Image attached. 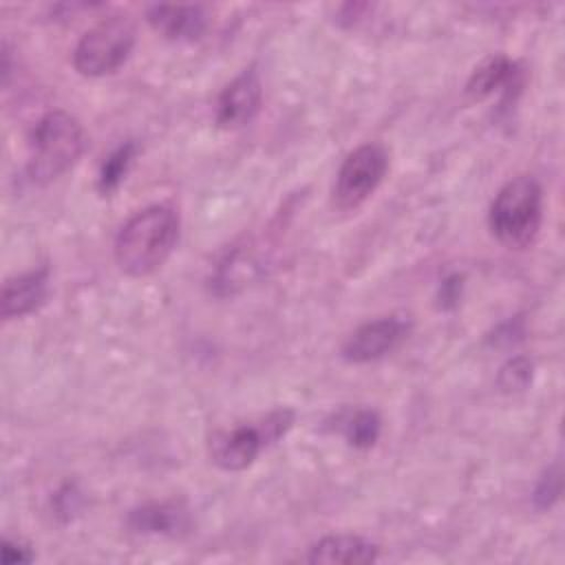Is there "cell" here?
Returning a JSON list of instances; mask_svg holds the SVG:
<instances>
[{
  "label": "cell",
  "mask_w": 565,
  "mask_h": 565,
  "mask_svg": "<svg viewBox=\"0 0 565 565\" xmlns=\"http://www.w3.org/2000/svg\"><path fill=\"white\" fill-rule=\"evenodd\" d=\"M179 241V214L170 205H148L132 214L115 238V260L128 276L157 271Z\"/></svg>",
  "instance_id": "obj_1"
},
{
  "label": "cell",
  "mask_w": 565,
  "mask_h": 565,
  "mask_svg": "<svg viewBox=\"0 0 565 565\" xmlns=\"http://www.w3.org/2000/svg\"><path fill=\"white\" fill-rule=\"evenodd\" d=\"M86 148L82 124L66 110L42 115L29 132L26 172L33 183L46 185L68 172Z\"/></svg>",
  "instance_id": "obj_2"
},
{
  "label": "cell",
  "mask_w": 565,
  "mask_h": 565,
  "mask_svg": "<svg viewBox=\"0 0 565 565\" xmlns=\"http://www.w3.org/2000/svg\"><path fill=\"white\" fill-rule=\"evenodd\" d=\"M488 223L497 241L510 249L530 247L543 223V190L532 177L510 179L494 196Z\"/></svg>",
  "instance_id": "obj_3"
},
{
  "label": "cell",
  "mask_w": 565,
  "mask_h": 565,
  "mask_svg": "<svg viewBox=\"0 0 565 565\" xmlns=\"http://www.w3.org/2000/svg\"><path fill=\"white\" fill-rule=\"evenodd\" d=\"M294 422V413L282 408L269 413L258 424H241L227 430H216L207 441L210 459L227 470L238 472L254 463V459L263 452L265 446L276 441Z\"/></svg>",
  "instance_id": "obj_4"
},
{
  "label": "cell",
  "mask_w": 565,
  "mask_h": 565,
  "mask_svg": "<svg viewBox=\"0 0 565 565\" xmlns=\"http://www.w3.org/2000/svg\"><path fill=\"white\" fill-rule=\"evenodd\" d=\"M132 44L135 26L126 18L102 20L79 38L73 51V66L84 77L110 75L128 60Z\"/></svg>",
  "instance_id": "obj_5"
},
{
  "label": "cell",
  "mask_w": 565,
  "mask_h": 565,
  "mask_svg": "<svg viewBox=\"0 0 565 565\" xmlns=\"http://www.w3.org/2000/svg\"><path fill=\"white\" fill-rule=\"evenodd\" d=\"M388 168L386 150L377 143L358 146L342 161L335 183H333V203L340 210L360 207L382 183Z\"/></svg>",
  "instance_id": "obj_6"
},
{
  "label": "cell",
  "mask_w": 565,
  "mask_h": 565,
  "mask_svg": "<svg viewBox=\"0 0 565 565\" xmlns=\"http://www.w3.org/2000/svg\"><path fill=\"white\" fill-rule=\"evenodd\" d=\"M263 106V86L254 68H245L236 75L218 95L216 124L223 130H236L247 126Z\"/></svg>",
  "instance_id": "obj_7"
},
{
  "label": "cell",
  "mask_w": 565,
  "mask_h": 565,
  "mask_svg": "<svg viewBox=\"0 0 565 565\" xmlns=\"http://www.w3.org/2000/svg\"><path fill=\"white\" fill-rule=\"evenodd\" d=\"M408 327L402 318H377L360 324L344 342L342 358L355 364L377 360L391 353L406 335Z\"/></svg>",
  "instance_id": "obj_8"
},
{
  "label": "cell",
  "mask_w": 565,
  "mask_h": 565,
  "mask_svg": "<svg viewBox=\"0 0 565 565\" xmlns=\"http://www.w3.org/2000/svg\"><path fill=\"white\" fill-rule=\"evenodd\" d=\"M380 556V547L355 534H329L309 547L307 561L320 565H364Z\"/></svg>",
  "instance_id": "obj_9"
},
{
  "label": "cell",
  "mask_w": 565,
  "mask_h": 565,
  "mask_svg": "<svg viewBox=\"0 0 565 565\" xmlns=\"http://www.w3.org/2000/svg\"><path fill=\"white\" fill-rule=\"evenodd\" d=\"M146 18L168 40H196L207 26V15L196 4H152Z\"/></svg>",
  "instance_id": "obj_10"
},
{
  "label": "cell",
  "mask_w": 565,
  "mask_h": 565,
  "mask_svg": "<svg viewBox=\"0 0 565 565\" xmlns=\"http://www.w3.org/2000/svg\"><path fill=\"white\" fill-rule=\"evenodd\" d=\"M46 289H49V269H33V271L9 278L2 285V300H0L2 318L13 320L35 311L44 302Z\"/></svg>",
  "instance_id": "obj_11"
},
{
  "label": "cell",
  "mask_w": 565,
  "mask_h": 565,
  "mask_svg": "<svg viewBox=\"0 0 565 565\" xmlns=\"http://www.w3.org/2000/svg\"><path fill=\"white\" fill-rule=\"evenodd\" d=\"M128 523L143 534H179L190 527L188 512L174 503H148L130 512Z\"/></svg>",
  "instance_id": "obj_12"
},
{
  "label": "cell",
  "mask_w": 565,
  "mask_h": 565,
  "mask_svg": "<svg viewBox=\"0 0 565 565\" xmlns=\"http://www.w3.org/2000/svg\"><path fill=\"white\" fill-rule=\"evenodd\" d=\"M514 75V64L505 55H492L481 66L475 68V73L468 79V95L475 99H483L490 93L505 86Z\"/></svg>",
  "instance_id": "obj_13"
},
{
  "label": "cell",
  "mask_w": 565,
  "mask_h": 565,
  "mask_svg": "<svg viewBox=\"0 0 565 565\" xmlns=\"http://www.w3.org/2000/svg\"><path fill=\"white\" fill-rule=\"evenodd\" d=\"M380 428H382V422L377 413L369 408H358V411L338 415V430L344 435L349 446L360 450H366L377 441Z\"/></svg>",
  "instance_id": "obj_14"
},
{
  "label": "cell",
  "mask_w": 565,
  "mask_h": 565,
  "mask_svg": "<svg viewBox=\"0 0 565 565\" xmlns=\"http://www.w3.org/2000/svg\"><path fill=\"white\" fill-rule=\"evenodd\" d=\"M132 157H135V143H124L115 152L108 154V159L104 161V166L99 170V190L104 194L113 192L124 181Z\"/></svg>",
  "instance_id": "obj_15"
},
{
  "label": "cell",
  "mask_w": 565,
  "mask_h": 565,
  "mask_svg": "<svg viewBox=\"0 0 565 565\" xmlns=\"http://www.w3.org/2000/svg\"><path fill=\"white\" fill-rule=\"evenodd\" d=\"M532 380V362L525 358H514L505 362L499 371V386L503 391H523Z\"/></svg>",
  "instance_id": "obj_16"
},
{
  "label": "cell",
  "mask_w": 565,
  "mask_h": 565,
  "mask_svg": "<svg viewBox=\"0 0 565 565\" xmlns=\"http://www.w3.org/2000/svg\"><path fill=\"white\" fill-rule=\"evenodd\" d=\"M558 494H561V472H558V466H552L543 472V477L536 483L534 503L545 510L558 499Z\"/></svg>",
  "instance_id": "obj_17"
},
{
  "label": "cell",
  "mask_w": 565,
  "mask_h": 565,
  "mask_svg": "<svg viewBox=\"0 0 565 565\" xmlns=\"http://www.w3.org/2000/svg\"><path fill=\"white\" fill-rule=\"evenodd\" d=\"M2 563L4 565H15V563H31L33 561V554L29 547H24L22 543H15L11 539H4L2 541Z\"/></svg>",
  "instance_id": "obj_18"
}]
</instances>
